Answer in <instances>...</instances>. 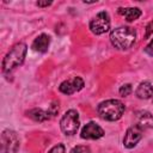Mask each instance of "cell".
I'll return each mask as SVG.
<instances>
[{
    "label": "cell",
    "mask_w": 153,
    "mask_h": 153,
    "mask_svg": "<svg viewBox=\"0 0 153 153\" xmlns=\"http://www.w3.org/2000/svg\"><path fill=\"white\" fill-rule=\"evenodd\" d=\"M136 41V31L130 26H120L110 32L111 44L120 50H127L134 45Z\"/></svg>",
    "instance_id": "obj_1"
},
{
    "label": "cell",
    "mask_w": 153,
    "mask_h": 153,
    "mask_svg": "<svg viewBox=\"0 0 153 153\" xmlns=\"http://www.w3.org/2000/svg\"><path fill=\"white\" fill-rule=\"evenodd\" d=\"M27 51V45L23 42L14 44L2 60V72L10 73L20 65H23Z\"/></svg>",
    "instance_id": "obj_2"
},
{
    "label": "cell",
    "mask_w": 153,
    "mask_h": 153,
    "mask_svg": "<svg viewBox=\"0 0 153 153\" xmlns=\"http://www.w3.org/2000/svg\"><path fill=\"white\" fill-rule=\"evenodd\" d=\"M126 110L124 104L118 99H106L99 103L97 111L98 115L105 121H117L122 117Z\"/></svg>",
    "instance_id": "obj_3"
},
{
    "label": "cell",
    "mask_w": 153,
    "mask_h": 153,
    "mask_svg": "<svg viewBox=\"0 0 153 153\" xmlns=\"http://www.w3.org/2000/svg\"><path fill=\"white\" fill-rule=\"evenodd\" d=\"M79 126H80L79 114L76 110H73V109L66 111L65 115L62 116L61 121H60V128H61L62 133L65 135H68V136L76 134Z\"/></svg>",
    "instance_id": "obj_4"
},
{
    "label": "cell",
    "mask_w": 153,
    "mask_h": 153,
    "mask_svg": "<svg viewBox=\"0 0 153 153\" xmlns=\"http://www.w3.org/2000/svg\"><path fill=\"white\" fill-rule=\"evenodd\" d=\"M19 145V137L14 130L5 129L1 133V153H17Z\"/></svg>",
    "instance_id": "obj_5"
},
{
    "label": "cell",
    "mask_w": 153,
    "mask_h": 153,
    "mask_svg": "<svg viewBox=\"0 0 153 153\" xmlns=\"http://www.w3.org/2000/svg\"><path fill=\"white\" fill-rule=\"evenodd\" d=\"M110 29V17L109 13L102 11L97 13L90 22V30L94 35H103Z\"/></svg>",
    "instance_id": "obj_6"
},
{
    "label": "cell",
    "mask_w": 153,
    "mask_h": 153,
    "mask_svg": "<svg viewBox=\"0 0 153 153\" xmlns=\"http://www.w3.org/2000/svg\"><path fill=\"white\" fill-rule=\"evenodd\" d=\"M142 129L143 128L140 124H134L127 129L123 137V145L126 148H134L137 145L142 137Z\"/></svg>",
    "instance_id": "obj_7"
},
{
    "label": "cell",
    "mask_w": 153,
    "mask_h": 153,
    "mask_svg": "<svg viewBox=\"0 0 153 153\" xmlns=\"http://www.w3.org/2000/svg\"><path fill=\"white\" fill-rule=\"evenodd\" d=\"M84 80L80 76H73L71 79H67L65 81H62L59 86L60 92H62L63 94H73L78 91H80L84 87Z\"/></svg>",
    "instance_id": "obj_8"
},
{
    "label": "cell",
    "mask_w": 153,
    "mask_h": 153,
    "mask_svg": "<svg viewBox=\"0 0 153 153\" xmlns=\"http://www.w3.org/2000/svg\"><path fill=\"white\" fill-rule=\"evenodd\" d=\"M80 136L82 139H86V140H98V139H100V137L104 136V130L97 123L88 122V123H86L82 127L81 133H80Z\"/></svg>",
    "instance_id": "obj_9"
},
{
    "label": "cell",
    "mask_w": 153,
    "mask_h": 153,
    "mask_svg": "<svg viewBox=\"0 0 153 153\" xmlns=\"http://www.w3.org/2000/svg\"><path fill=\"white\" fill-rule=\"evenodd\" d=\"M49 45H50V37H49L47 33H41L39 36H37V37L33 39L31 48H32L35 51L45 53V51H48Z\"/></svg>",
    "instance_id": "obj_10"
},
{
    "label": "cell",
    "mask_w": 153,
    "mask_h": 153,
    "mask_svg": "<svg viewBox=\"0 0 153 153\" xmlns=\"http://www.w3.org/2000/svg\"><path fill=\"white\" fill-rule=\"evenodd\" d=\"M135 94L140 99H148L153 96V86L149 81H142L139 84Z\"/></svg>",
    "instance_id": "obj_11"
},
{
    "label": "cell",
    "mask_w": 153,
    "mask_h": 153,
    "mask_svg": "<svg viewBox=\"0 0 153 153\" xmlns=\"http://www.w3.org/2000/svg\"><path fill=\"white\" fill-rule=\"evenodd\" d=\"M26 116L30 117L31 120L36 121V122H44V121H48L51 116L49 114L48 110H43V109H31L29 111H26Z\"/></svg>",
    "instance_id": "obj_12"
},
{
    "label": "cell",
    "mask_w": 153,
    "mask_h": 153,
    "mask_svg": "<svg viewBox=\"0 0 153 153\" xmlns=\"http://www.w3.org/2000/svg\"><path fill=\"white\" fill-rule=\"evenodd\" d=\"M118 13H120L121 16H123L127 22L136 20V19L142 14L141 10L137 8V7H126V8L121 7V8H118Z\"/></svg>",
    "instance_id": "obj_13"
},
{
    "label": "cell",
    "mask_w": 153,
    "mask_h": 153,
    "mask_svg": "<svg viewBox=\"0 0 153 153\" xmlns=\"http://www.w3.org/2000/svg\"><path fill=\"white\" fill-rule=\"evenodd\" d=\"M131 91H133V87H131L130 84H123V85L120 87V90H118V92H120V94H121L122 97L129 96V94L131 93Z\"/></svg>",
    "instance_id": "obj_14"
},
{
    "label": "cell",
    "mask_w": 153,
    "mask_h": 153,
    "mask_svg": "<svg viewBox=\"0 0 153 153\" xmlns=\"http://www.w3.org/2000/svg\"><path fill=\"white\" fill-rule=\"evenodd\" d=\"M59 110H60V106H59V102H56V100L51 102V104L49 105V109H48V111H49L50 116H51V117L56 116V115L59 114Z\"/></svg>",
    "instance_id": "obj_15"
},
{
    "label": "cell",
    "mask_w": 153,
    "mask_h": 153,
    "mask_svg": "<svg viewBox=\"0 0 153 153\" xmlns=\"http://www.w3.org/2000/svg\"><path fill=\"white\" fill-rule=\"evenodd\" d=\"M71 153H91L90 148L87 146H84V145H78L75 147L72 148Z\"/></svg>",
    "instance_id": "obj_16"
},
{
    "label": "cell",
    "mask_w": 153,
    "mask_h": 153,
    "mask_svg": "<svg viewBox=\"0 0 153 153\" xmlns=\"http://www.w3.org/2000/svg\"><path fill=\"white\" fill-rule=\"evenodd\" d=\"M48 153H66L65 146H63L62 143H57V145H55L54 147H51Z\"/></svg>",
    "instance_id": "obj_17"
},
{
    "label": "cell",
    "mask_w": 153,
    "mask_h": 153,
    "mask_svg": "<svg viewBox=\"0 0 153 153\" xmlns=\"http://www.w3.org/2000/svg\"><path fill=\"white\" fill-rule=\"evenodd\" d=\"M153 33V20L148 23V25L146 26V33H145V37L148 38Z\"/></svg>",
    "instance_id": "obj_18"
},
{
    "label": "cell",
    "mask_w": 153,
    "mask_h": 153,
    "mask_svg": "<svg viewBox=\"0 0 153 153\" xmlns=\"http://www.w3.org/2000/svg\"><path fill=\"white\" fill-rule=\"evenodd\" d=\"M145 53L149 56H153V39L147 44V47L145 48Z\"/></svg>",
    "instance_id": "obj_19"
},
{
    "label": "cell",
    "mask_w": 153,
    "mask_h": 153,
    "mask_svg": "<svg viewBox=\"0 0 153 153\" xmlns=\"http://www.w3.org/2000/svg\"><path fill=\"white\" fill-rule=\"evenodd\" d=\"M36 5L39 6V7H48V6L51 5V1H44V2L43 1H37Z\"/></svg>",
    "instance_id": "obj_20"
}]
</instances>
